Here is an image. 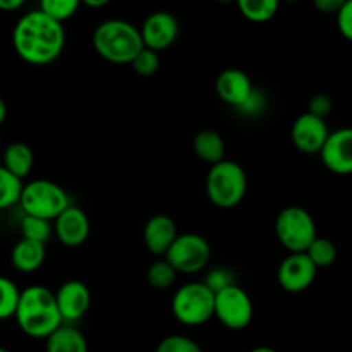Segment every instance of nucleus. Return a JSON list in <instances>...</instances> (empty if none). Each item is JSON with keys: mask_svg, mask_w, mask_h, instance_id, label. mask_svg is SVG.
Masks as SVG:
<instances>
[{"mask_svg": "<svg viewBox=\"0 0 352 352\" xmlns=\"http://www.w3.org/2000/svg\"><path fill=\"white\" fill-rule=\"evenodd\" d=\"M34 165V155L33 150L28 146L26 143H12L6 148L3 151V167L10 172L12 175H16L17 179L23 181L24 177L30 175V172L33 170Z\"/></svg>", "mask_w": 352, "mask_h": 352, "instance_id": "aec40b11", "label": "nucleus"}, {"mask_svg": "<svg viewBox=\"0 0 352 352\" xmlns=\"http://www.w3.org/2000/svg\"><path fill=\"white\" fill-rule=\"evenodd\" d=\"M12 45L24 62L47 65L57 60L64 50V26L40 9L30 10L17 19L12 30Z\"/></svg>", "mask_w": 352, "mask_h": 352, "instance_id": "f257e3e1", "label": "nucleus"}, {"mask_svg": "<svg viewBox=\"0 0 352 352\" xmlns=\"http://www.w3.org/2000/svg\"><path fill=\"white\" fill-rule=\"evenodd\" d=\"M203 282H205V285L213 294H219V292L236 285V278H234L232 270H229L226 267H217L213 270H210Z\"/></svg>", "mask_w": 352, "mask_h": 352, "instance_id": "c85d7f7f", "label": "nucleus"}, {"mask_svg": "<svg viewBox=\"0 0 352 352\" xmlns=\"http://www.w3.org/2000/svg\"><path fill=\"white\" fill-rule=\"evenodd\" d=\"M14 318L19 329L33 339H48L55 330L65 325L55 294L45 285H30L21 291Z\"/></svg>", "mask_w": 352, "mask_h": 352, "instance_id": "f03ea898", "label": "nucleus"}, {"mask_svg": "<svg viewBox=\"0 0 352 352\" xmlns=\"http://www.w3.org/2000/svg\"><path fill=\"white\" fill-rule=\"evenodd\" d=\"M23 6V0H0V10H6V12H14Z\"/></svg>", "mask_w": 352, "mask_h": 352, "instance_id": "c9c22d12", "label": "nucleus"}, {"mask_svg": "<svg viewBox=\"0 0 352 352\" xmlns=\"http://www.w3.org/2000/svg\"><path fill=\"white\" fill-rule=\"evenodd\" d=\"M306 254L315 263L316 268L332 267L337 260V246L330 239L316 237L315 243L308 248Z\"/></svg>", "mask_w": 352, "mask_h": 352, "instance_id": "bb28decb", "label": "nucleus"}, {"mask_svg": "<svg viewBox=\"0 0 352 352\" xmlns=\"http://www.w3.org/2000/svg\"><path fill=\"white\" fill-rule=\"evenodd\" d=\"M215 89L219 98L227 105L239 110L250 100L256 88L251 82L250 76L241 69H226L219 74L215 81Z\"/></svg>", "mask_w": 352, "mask_h": 352, "instance_id": "2eb2a0df", "label": "nucleus"}, {"mask_svg": "<svg viewBox=\"0 0 352 352\" xmlns=\"http://www.w3.org/2000/svg\"><path fill=\"white\" fill-rule=\"evenodd\" d=\"M254 315L250 294L239 285L215 294V318L229 330H243L251 323Z\"/></svg>", "mask_w": 352, "mask_h": 352, "instance_id": "1a4fd4ad", "label": "nucleus"}, {"mask_svg": "<svg viewBox=\"0 0 352 352\" xmlns=\"http://www.w3.org/2000/svg\"><path fill=\"white\" fill-rule=\"evenodd\" d=\"M179 237L177 226L168 215H153L143 229L144 246L153 256H164Z\"/></svg>", "mask_w": 352, "mask_h": 352, "instance_id": "f3484780", "label": "nucleus"}, {"mask_svg": "<svg viewBox=\"0 0 352 352\" xmlns=\"http://www.w3.org/2000/svg\"><path fill=\"white\" fill-rule=\"evenodd\" d=\"M47 352H88V342L76 327L62 325L47 339Z\"/></svg>", "mask_w": 352, "mask_h": 352, "instance_id": "412c9836", "label": "nucleus"}, {"mask_svg": "<svg viewBox=\"0 0 352 352\" xmlns=\"http://www.w3.org/2000/svg\"><path fill=\"white\" fill-rule=\"evenodd\" d=\"M177 278V272L175 268L168 263L167 260H158L151 263L146 270V280L157 291H167L175 284Z\"/></svg>", "mask_w": 352, "mask_h": 352, "instance_id": "b1692460", "label": "nucleus"}, {"mask_svg": "<svg viewBox=\"0 0 352 352\" xmlns=\"http://www.w3.org/2000/svg\"><path fill=\"white\" fill-rule=\"evenodd\" d=\"M93 47L96 54L112 64H133L143 50L141 31L124 19H107L93 31Z\"/></svg>", "mask_w": 352, "mask_h": 352, "instance_id": "7ed1b4c3", "label": "nucleus"}, {"mask_svg": "<svg viewBox=\"0 0 352 352\" xmlns=\"http://www.w3.org/2000/svg\"><path fill=\"white\" fill-rule=\"evenodd\" d=\"M0 144H2V140H0Z\"/></svg>", "mask_w": 352, "mask_h": 352, "instance_id": "a19ab883", "label": "nucleus"}, {"mask_svg": "<svg viewBox=\"0 0 352 352\" xmlns=\"http://www.w3.org/2000/svg\"><path fill=\"white\" fill-rule=\"evenodd\" d=\"M45 256H47L45 244L36 243V241L21 239L12 248L10 261H12L16 270L23 272V274H31V272H36L43 265Z\"/></svg>", "mask_w": 352, "mask_h": 352, "instance_id": "a211bd4d", "label": "nucleus"}, {"mask_svg": "<svg viewBox=\"0 0 352 352\" xmlns=\"http://www.w3.org/2000/svg\"><path fill=\"white\" fill-rule=\"evenodd\" d=\"M85 6L93 7V9H96V7H105V6H109V0H85Z\"/></svg>", "mask_w": 352, "mask_h": 352, "instance_id": "e433bc0d", "label": "nucleus"}, {"mask_svg": "<svg viewBox=\"0 0 352 352\" xmlns=\"http://www.w3.org/2000/svg\"><path fill=\"white\" fill-rule=\"evenodd\" d=\"M318 268L306 253H289L278 265V285L289 294H299L311 287Z\"/></svg>", "mask_w": 352, "mask_h": 352, "instance_id": "9d476101", "label": "nucleus"}, {"mask_svg": "<svg viewBox=\"0 0 352 352\" xmlns=\"http://www.w3.org/2000/svg\"><path fill=\"white\" fill-rule=\"evenodd\" d=\"M332 98L325 93H318V95L311 96L308 103V112L313 113V116L320 117V119H325L330 112H332Z\"/></svg>", "mask_w": 352, "mask_h": 352, "instance_id": "72a5a7b5", "label": "nucleus"}, {"mask_svg": "<svg viewBox=\"0 0 352 352\" xmlns=\"http://www.w3.org/2000/svg\"><path fill=\"white\" fill-rule=\"evenodd\" d=\"M205 188L206 196L217 208H236L246 196L248 175L237 162L223 160L210 167Z\"/></svg>", "mask_w": 352, "mask_h": 352, "instance_id": "20e7f679", "label": "nucleus"}, {"mask_svg": "<svg viewBox=\"0 0 352 352\" xmlns=\"http://www.w3.org/2000/svg\"><path fill=\"white\" fill-rule=\"evenodd\" d=\"M192 148L198 158L210 165H217L226 160V143L217 131L205 129L199 131L192 141Z\"/></svg>", "mask_w": 352, "mask_h": 352, "instance_id": "6ab92c4d", "label": "nucleus"}, {"mask_svg": "<svg viewBox=\"0 0 352 352\" xmlns=\"http://www.w3.org/2000/svg\"><path fill=\"white\" fill-rule=\"evenodd\" d=\"M54 232L57 239L67 248H78L88 239L89 219L79 206L71 205L58 215L54 222Z\"/></svg>", "mask_w": 352, "mask_h": 352, "instance_id": "dca6fc26", "label": "nucleus"}, {"mask_svg": "<svg viewBox=\"0 0 352 352\" xmlns=\"http://www.w3.org/2000/svg\"><path fill=\"white\" fill-rule=\"evenodd\" d=\"M21 234H23V239L47 244L48 241H50L52 234H54V226H52L50 220L24 215L23 219H21Z\"/></svg>", "mask_w": 352, "mask_h": 352, "instance_id": "393cba45", "label": "nucleus"}, {"mask_svg": "<svg viewBox=\"0 0 352 352\" xmlns=\"http://www.w3.org/2000/svg\"><path fill=\"white\" fill-rule=\"evenodd\" d=\"M78 7V0H41L38 9L47 14L48 17H52V19L62 24L64 21L71 19L74 16Z\"/></svg>", "mask_w": 352, "mask_h": 352, "instance_id": "cd10ccee", "label": "nucleus"}, {"mask_svg": "<svg viewBox=\"0 0 352 352\" xmlns=\"http://www.w3.org/2000/svg\"><path fill=\"white\" fill-rule=\"evenodd\" d=\"M344 6V0H316L315 7L323 14H336L340 10V7Z\"/></svg>", "mask_w": 352, "mask_h": 352, "instance_id": "f704fd0d", "label": "nucleus"}, {"mask_svg": "<svg viewBox=\"0 0 352 352\" xmlns=\"http://www.w3.org/2000/svg\"><path fill=\"white\" fill-rule=\"evenodd\" d=\"M275 234L289 253H306L318 237L315 219L302 206H285L275 220Z\"/></svg>", "mask_w": 352, "mask_h": 352, "instance_id": "0eeeda50", "label": "nucleus"}, {"mask_svg": "<svg viewBox=\"0 0 352 352\" xmlns=\"http://www.w3.org/2000/svg\"><path fill=\"white\" fill-rule=\"evenodd\" d=\"M6 119H7V103H6V100L0 96V126H2L3 120Z\"/></svg>", "mask_w": 352, "mask_h": 352, "instance_id": "4c0bfd02", "label": "nucleus"}, {"mask_svg": "<svg viewBox=\"0 0 352 352\" xmlns=\"http://www.w3.org/2000/svg\"><path fill=\"white\" fill-rule=\"evenodd\" d=\"M0 352H10V351H7V349H3V347H0Z\"/></svg>", "mask_w": 352, "mask_h": 352, "instance_id": "ea45409f", "label": "nucleus"}, {"mask_svg": "<svg viewBox=\"0 0 352 352\" xmlns=\"http://www.w3.org/2000/svg\"><path fill=\"white\" fill-rule=\"evenodd\" d=\"M330 136V131L327 127L325 119L313 116V113L306 112L299 116L292 124L291 138L294 146L298 148L301 153L315 155L320 153L325 146L327 140Z\"/></svg>", "mask_w": 352, "mask_h": 352, "instance_id": "f8f14e48", "label": "nucleus"}, {"mask_svg": "<svg viewBox=\"0 0 352 352\" xmlns=\"http://www.w3.org/2000/svg\"><path fill=\"white\" fill-rule=\"evenodd\" d=\"M265 110H267V96H265L260 89H254L253 95H251L250 100L241 107L239 112L248 117H258L260 113H263Z\"/></svg>", "mask_w": 352, "mask_h": 352, "instance_id": "2f4dec72", "label": "nucleus"}, {"mask_svg": "<svg viewBox=\"0 0 352 352\" xmlns=\"http://www.w3.org/2000/svg\"><path fill=\"white\" fill-rule=\"evenodd\" d=\"M320 157L323 165L333 174H352V127H342L330 133Z\"/></svg>", "mask_w": 352, "mask_h": 352, "instance_id": "ddd939ff", "label": "nucleus"}, {"mask_svg": "<svg viewBox=\"0 0 352 352\" xmlns=\"http://www.w3.org/2000/svg\"><path fill=\"white\" fill-rule=\"evenodd\" d=\"M21 291L10 278L0 275V322L16 316Z\"/></svg>", "mask_w": 352, "mask_h": 352, "instance_id": "a878e982", "label": "nucleus"}, {"mask_svg": "<svg viewBox=\"0 0 352 352\" xmlns=\"http://www.w3.org/2000/svg\"><path fill=\"white\" fill-rule=\"evenodd\" d=\"M19 206L24 215L55 222L64 210L71 206L69 195L64 188L48 179H36L24 184Z\"/></svg>", "mask_w": 352, "mask_h": 352, "instance_id": "423d86ee", "label": "nucleus"}, {"mask_svg": "<svg viewBox=\"0 0 352 352\" xmlns=\"http://www.w3.org/2000/svg\"><path fill=\"white\" fill-rule=\"evenodd\" d=\"M23 188V181L10 174L3 165H0V210H7L19 203Z\"/></svg>", "mask_w": 352, "mask_h": 352, "instance_id": "5701e85b", "label": "nucleus"}, {"mask_svg": "<svg viewBox=\"0 0 352 352\" xmlns=\"http://www.w3.org/2000/svg\"><path fill=\"white\" fill-rule=\"evenodd\" d=\"M155 352H203V349L189 337L168 336L158 342Z\"/></svg>", "mask_w": 352, "mask_h": 352, "instance_id": "7c9ffc66", "label": "nucleus"}, {"mask_svg": "<svg viewBox=\"0 0 352 352\" xmlns=\"http://www.w3.org/2000/svg\"><path fill=\"white\" fill-rule=\"evenodd\" d=\"M172 315L186 327H199L215 318V294L205 282H189L172 298Z\"/></svg>", "mask_w": 352, "mask_h": 352, "instance_id": "39448f33", "label": "nucleus"}, {"mask_svg": "<svg viewBox=\"0 0 352 352\" xmlns=\"http://www.w3.org/2000/svg\"><path fill=\"white\" fill-rule=\"evenodd\" d=\"M337 28L346 40L352 41V0H344V6L337 12Z\"/></svg>", "mask_w": 352, "mask_h": 352, "instance_id": "473e14b6", "label": "nucleus"}, {"mask_svg": "<svg viewBox=\"0 0 352 352\" xmlns=\"http://www.w3.org/2000/svg\"><path fill=\"white\" fill-rule=\"evenodd\" d=\"M140 31L144 48H150L155 52L167 50L177 41L179 21L168 10H157L144 19Z\"/></svg>", "mask_w": 352, "mask_h": 352, "instance_id": "9b49d317", "label": "nucleus"}, {"mask_svg": "<svg viewBox=\"0 0 352 352\" xmlns=\"http://www.w3.org/2000/svg\"><path fill=\"white\" fill-rule=\"evenodd\" d=\"M212 258V248L208 241L195 232L179 234L175 243L165 254V260L175 268L177 274H198L205 270Z\"/></svg>", "mask_w": 352, "mask_h": 352, "instance_id": "6e6552de", "label": "nucleus"}, {"mask_svg": "<svg viewBox=\"0 0 352 352\" xmlns=\"http://www.w3.org/2000/svg\"><path fill=\"white\" fill-rule=\"evenodd\" d=\"M131 67L134 69V72L143 78H150L155 72L160 69V57H158V52L150 50V48H143L140 52L136 58L133 60Z\"/></svg>", "mask_w": 352, "mask_h": 352, "instance_id": "c756f323", "label": "nucleus"}, {"mask_svg": "<svg viewBox=\"0 0 352 352\" xmlns=\"http://www.w3.org/2000/svg\"><path fill=\"white\" fill-rule=\"evenodd\" d=\"M55 299L64 323L71 325L88 313L91 305V292L81 280H67L55 292Z\"/></svg>", "mask_w": 352, "mask_h": 352, "instance_id": "4468645a", "label": "nucleus"}, {"mask_svg": "<svg viewBox=\"0 0 352 352\" xmlns=\"http://www.w3.org/2000/svg\"><path fill=\"white\" fill-rule=\"evenodd\" d=\"M239 12L251 23H267L278 12L277 0H239Z\"/></svg>", "mask_w": 352, "mask_h": 352, "instance_id": "4be33fe9", "label": "nucleus"}, {"mask_svg": "<svg viewBox=\"0 0 352 352\" xmlns=\"http://www.w3.org/2000/svg\"><path fill=\"white\" fill-rule=\"evenodd\" d=\"M250 352H277L275 349H272V347H267V346H261V347H254L253 351Z\"/></svg>", "mask_w": 352, "mask_h": 352, "instance_id": "58836bf2", "label": "nucleus"}]
</instances>
